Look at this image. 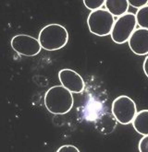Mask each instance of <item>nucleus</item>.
Listing matches in <instances>:
<instances>
[{
    "instance_id": "17",
    "label": "nucleus",
    "mask_w": 148,
    "mask_h": 152,
    "mask_svg": "<svg viewBox=\"0 0 148 152\" xmlns=\"http://www.w3.org/2000/svg\"><path fill=\"white\" fill-rule=\"evenodd\" d=\"M143 69H144V72L145 76L148 77V56L144 58V64H143Z\"/></svg>"
},
{
    "instance_id": "10",
    "label": "nucleus",
    "mask_w": 148,
    "mask_h": 152,
    "mask_svg": "<svg viewBox=\"0 0 148 152\" xmlns=\"http://www.w3.org/2000/svg\"><path fill=\"white\" fill-rule=\"evenodd\" d=\"M128 0H106V10L114 17L119 18L126 13L129 10Z\"/></svg>"
},
{
    "instance_id": "15",
    "label": "nucleus",
    "mask_w": 148,
    "mask_h": 152,
    "mask_svg": "<svg viewBox=\"0 0 148 152\" xmlns=\"http://www.w3.org/2000/svg\"><path fill=\"white\" fill-rule=\"evenodd\" d=\"M128 2L130 6L137 8V10H140L148 5V0H128Z\"/></svg>"
},
{
    "instance_id": "13",
    "label": "nucleus",
    "mask_w": 148,
    "mask_h": 152,
    "mask_svg": "<svg viewBox=\"0 0 148 152\" xmlns=\"http://www.w3.org/2000/svg\"><path fill=\"white\" fill-rule=\"evenodd\" d=\"M106 3V0H84L83 4L89 10L95 11L102 8Z\"/></svg>"
},
{
    "instance_id": "8",
    "label": "nucleus",
    "mask_w": 148,
    "mask_h": 152,
    "mask_svg": "<svg viewBox=\"0 0 148 152\" xmlns=\"http://www.w3.org/2000/svg\"><path fill=\"white\" fill-rule=\"evenodd\" d=\"M130 49L136 56L148 55V30L139 28L133 31L128 41Z\"/></svg>"
},
{
    "instance_id": "9",
    "label": "nucleus",
    "mask_w": 148,
    "mask_h": 152,
    "mask_svg": "<svg viewBox=\"0 0 148 152\" xmlns=\"http://www.w3.org/2000/svg\"><path fill=\"white\" fill-rule=\"evenodd\" d=\"M118 121L113 114L103 113L95 120V128L102 135L107 136L115 130Z\"/></svg>"
},
{
    "instance_id": "3",
    "label": "nucleus",
    "mask_w": 148,
    "mask_h": 152,
    "mask_svg": "<svg viewBox=\"0 0 148 152\" xmlns=\"http://www.w3.org/2000/svg\"><path fill=\"white\" fill-rule=\"evenodd\" d=\"M115 23V17L106 8L92 11L87 19V25L91 33L99 37H104L111 33Z\"/></svg>"
},
{
    "instance_id": "1",
    "label": "nucleus",
    "mask_w": 148,
    "mask_h": 152,
    "mask_svg": "<svg viewBox=\"0 0 148 152\" xmlns=\"http://www.w3.org/2000/svg\"><path fill=\"white\" fill-rule=\"evenodd\" d=\"M44 102L50 113L59 115L68 113L73 107L74 99L72 92L65 87L54 86L44 94Z\"/></svg>"
},
{
    "instance_id": "5",
    "label": "nucleus",
    "mask_w": 148,
    "mask_h": 152,
    "mask_svg": "<svg viewBox=\"0 0 148 152\" xmlns=\"http://www.w3.org/2000/svg\"><path fill=\"white\" fill-rule=\"evenodd\" d=\"M136 17L133 13H126L115 20L111 31V39L118 44H123L129 41L133 31L136 30Z\"/></svg>"
},
{
    "instance_id": "7",
    "label": "nucleus",
    "mask_w": 148,
    "mask_h": 152,
    "mask_svg": "<svg viewBox=\"0 0 148 152\" xmlns=\"http://www.w3.org/2000/svg\"><path fill=\"white\" fill-rule=\"evenodd\" d=\"M58 79L61 85L72 93H81L85 88L84 80L79 73L73 69H61L58 72Z\"/></svg>"
},
{
    "instance_id": "16",
    "label": "nucleus",
    "mask_w": 148,
    "mask_h": 152,
    "mask_svg": "<svg viewBox=\"0 0 148 152\" xmlns=\"http://www.w3.org/2000/svg\"><path fill=\"white\" fill-rule=\"evenodd\" d=\"M57 152H80L79 148L74 147L72 145H64L62 147H60Z\"/></svg>"
},
{
    "instance_id": "12",
    "label": "nucleus",
    "mask_w": 148,
    "mask_h": 152,
    "mask_svg": "<svg viewBox=\"0 0 148 152\" xmlns=\"http://www.w3.org/2000/svg\"><path fill=\"white\" fill-rule=\"evenodd\" d=\"M136 22L141 29L148 30V5L138 10L136 14Z\"/></svg>"
},
{
    "instance_id": "11",
    "label": "nucleus",
    "mask_w": 148,
    "mask_h": 152,
    "mask_svg": "<svg viewBox=\"0 0 148 152\" xmlns=\"http://www.w3.org/2000/svg\"><path fill=\"white\" fill-rule=\"evenodd\" d=\"M134 130L142 136L148 135V110L137 112L132 121Z\"/></svg>"
},
{
    "instance_id": "2",
    "label": "nucleus",
    "mask_w": 148,
    "mask_h": 152,
    "mask_svg": "<svg viewBox=\"0 0 148 152\" xmlns=\"http://www.w3.org/2000/svg\"><path fill=\"white\" fill-rule=\"evenodd\" d=\"M41 47L46 51H56L66 46L69 42V32L64 26L52 23L44 26L38 36Z\"/></svg>"
},
{
    "instance_id": "14",
    "label": "nucleus",
    "mask_w": 148,
    "mask_h": 152,
    "mask_svg": "<svg viewBox=\"0 0 148 152\" xmlns=\"http://www.w3.org/2000/svg\"><path fill=\"white\" fill-rule=\"evenodd\" d=\"M138 149L140 152H148V135L144 136L139 141Z\"/></svg>"
},
{
    "instance_id": "4",
    "label": "nucleus",
    "mask_w": 148,
    "mask_h": 152,
    "mask_svg": "<svg viewBox=\"0 0 148 152\" xmlns=\"http://www.w3.org/2000/svg\"><path fill=\"white\" fill-rule=\"evenodd\" d=\"M111 112L120 124H129L132 123L137 113L135 102L126 95L118 96L113 101Z\"/></svg>"
},
{
    "instance_id": "6",
    "label": "nucleus",
    "mask_w": 148,
    "mask_h": 152,
    "mask_svg": "<svg viewBox=\"0 0 148 152\" xmlns=\"http://www.w3.org/2000/svg\"><path fill=\"white\" fill-rule=\"evenodd\" d=\"M11 47L18 55L24 56H35L42 49L39 40L27 34H18L13 36Z\"/></svg>"
}]
</instances>
